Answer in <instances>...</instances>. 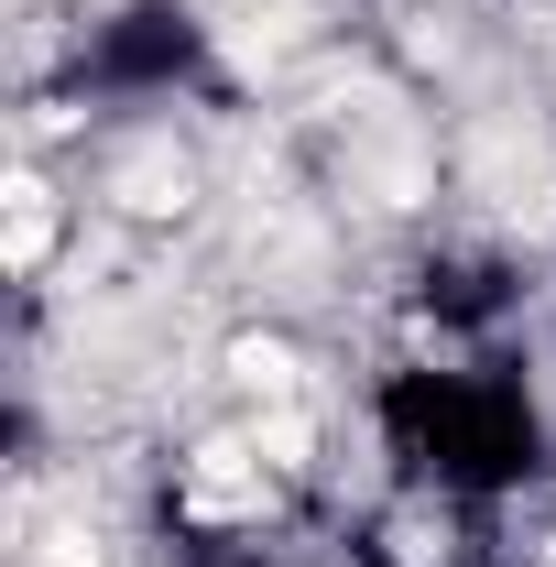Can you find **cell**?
Listing matches in <instances>:
<instances>
[{"instance_id": "obj_5", "label": "cell", "mask_w": 556, "mask_h": 567, "mask_svg": "<svg viewBox=\"0 0 556 567\" xmlns=\"http://www.w3.org/2000/svg\"><path fill=\"white\" fill-rule=\"evenodd\" d=\"M546 557H556V546H546Z\"/></svg>"}, {"instance_id": "obj_1", "label": "cell", "mask_w": 556, "mask_h": 567, "mask_svg": "<svg viewBox=\"0 0 556 567\" xmlns=\"http://www.w3.org/2000/svg\"><path fill=\"white\" fill-rule=\"evenodd\" d=\"M186 186H197V175H186L175 153H132V164H121V208H142V218H175Z\"/></svg>"}, {"instance_id": "obj_4", "label": "cell", "mask_w": 556, "mask_h": 567, "mask_svg": "<svg viewBox=\"0 0 556 567\" xmlns=\"http://www.w3.org/2000/svg\"><path fill=\"white\" fill-rule=\"evenodd\" d=\"M262 458H284V470H295V458H306V425L274 415V425H262Z\"/></svg>"}, {"instance_id": "obj_2", "label": "cell", "mask_w": 556, "mask_h": 567, "mask_svg": "<svg viewBox=\"0 0 556 567\" xmlns=\"http://www.w3.org/2000/svg\"><path fill=\"white\" fill-rule=\"evenodd\" d=\"M229 371H240V382H251V393H295V350H284V339H240V350H229Z\"/></svg>"}, {"instance_id": "obj_3", "label": "cell", "mask_w": 556, "mask_h": 567, "mask_svg": "<svg viewBox=\"0 0 556 567\" xmlns=\"http://www.w3.org/2000/svg\"><path fill=\"white\" fill-rule=\"evenodd\" d=\"M11 262H22V274L44 262V197H33V186L11 197Z\"/></svg>"}]
</instances>
